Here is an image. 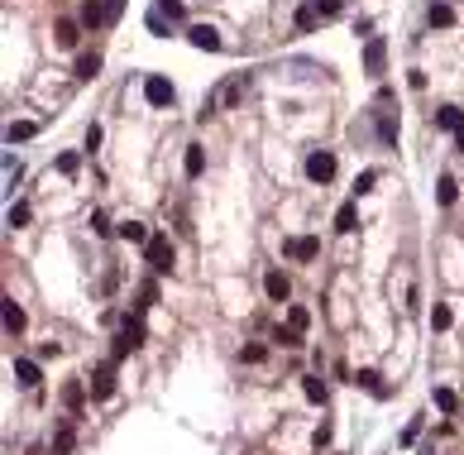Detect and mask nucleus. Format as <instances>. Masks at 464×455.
Returning <instances> with one entry per match:
<instances>
[{
  "label": "nucleus",
  "mask_w": 464,
  "mask_h": 455,
  "mask_svg": "<svg viewBox=\"0 0 464 455\" xmlns=\"http://www.w3.org/2000/svg\"><path fill=\"white\" fill-rule=\"evenodd\" d=\"M139 345H144V321H139V316H125V326H120V336H115V360L134 355Z\"/></svg>",
  "instance_id": "1"
},
{
  "label": "nucleus",
  "mask_w": 464,
  "mask_h": 455,
  "mask_svg": "<svg viewBox=\"0 0 464 455\" xmlns=\"http://www.w3.org/2000/svg\"><path fill=\"white\" fill-rule=\"evenodd\" d=\"M144 259H149V269H154V273L173 269V245H168V235H154V240L144 245Z\"/></svg>",
  "instance_id": "2"
},
{
  "label": "nucleus",
  "mask_w": 464,
  "mask_h": 455,
  "mask_svg": "<svg viewBox=\"0 0 464 455\" xmlns=\"http://www.w3.org/2000/svg\"><path fill=\"white\" fill-rule=\"evenodd\" d=\"M282 254L297 259V264H311V259L321 254V240H316V235H292V240L282 245Z\"/></svg>",
  "instance_id": "3"
},
{
  "label": "nucleus",
  "mask_w": 464,
  "mask_h": 455,
  "mask_svg": "<svg viewBox=\"0 0 464 455\" xmlns=\"http://www.w3.org/2000/svg\"><path fill=\"white\" fill-rule=\"evenodd\" d=\"M306 178L311 182H330L335 178V154H330V149H316V154L306 159Z\"/></svg>",
  "instance_id": "4"
},
{
  "label": "nucleus",
  "mask_w": 464,
  "mask_h": 455,
  "mask_svg": "<svg viewBox=\"0 0 464 455\" xmlns=\"http://www.w3.org/2000/svg\"><path fill=\"white\" fill-rule=\"evenodd\" d=\"M244 91H249V72H235V77H230V82L220 87V96L211 101V110H215V105H235V101H240ZM211 110H206V115H211ZM206 115H201V120H206Z\"/></svg>",
  "instance_id": "5"
},
{
  "label": "nucleus",
  "mask_w": 464,
  "mask_h": 455,
  "mask_svg": "<svg viewBox=\"0 0 464 455\" xmlns=\"http://www.w3.org/2000/svg\"><path fill=\"white\" fill-rule=\"evenodd\" d=\"M144 101L149 105H173V82L168 77H149L144 82Z\"/></svg>",
  "instance_id": "6"
},
{
  "label": "nucleus",
  "mask_w": 464,
  "mask_h": 455,
  "mask_svg": "<svg viewBox=\"0 0 464 455\" xmlns=\"http://www.w3.org/2000/svg\"><path fill=\"white\" fill-rule=\"evenodd\" d=\"M110 393H115V360L92 374V398H110Z\"/></svg>",
  "instance_id": "7"
},
{
  "label": "nucleus",
  "mask_w": 464,
  "mask_h": 455,
  "mask_svg": "<svg viewBox=\"0 0 464 455\" xmlns=\"http://www.w3.org/2000/svg\"><path fill=\"white\" fill-rule=\"evenodd\" d=\"M187 39H191L196 48H206V53H220V34H215L211 24H191V29H187Z\"/></svg>",
  "instance_id": "8"
},
{
  "label": "nucleus",
  "mask_w": 464,
  "mask_h": 455,
  "mask_svg": "<svg viewBox=\"0 0 464 455\" xmlns=\"http://www.w3.org/2000/svg\"><path fill=\"white\" fill-rule=\"evenodd\" d=\"M383 63H388V43L383 39H369V48H364V72H383Z\"/></svg>",
  "instance_id": "9"
},
{
  "label": "nucleus",
  "mask_w": 464,
  "mask_h": 455,
  "mask_svg": "<svg viewBox=\"0 0 464 455\" xmlns=\"http://www.w3.org/2000/svg\"><path fill=\"white\" fill-rule=\"evenodd\" d=\"M264 292H268V297H273V302H287V297H292V283H287V273H268V278H264Z\"/></svg>",
  "instance_id": "10"
},
{
  "label": "nucleus",
  "mask_w": 464,
  "mask_h": 455,
  "mask_svg": "<svg viewBox=\"0 0 464 455\" xmlns=\"http://www.w3.org/2000/svg\"><path fill=\"white\" fill-rule=\"evenodd\" d=\"M24 331V307L14 297H5V336H19Z\"/></svg>",
  "instance_id": "11"
},
{
  "label": "nucleus",
  "mask_w": 464,
  "mask_h": 455,
  "mask_svg": "<svg viewBox=\"0 0 464 455\" xmlns=\"http://www.w3.org/2000/svg\"><path fill=\"white\" fill-rule=\"evenodd\" d=\"M355 225H359V206H355V201H345V206L335 211V230H340V235H350Z\"/></svg>",
  "instance_id": "12"
},
{
  "label": "nucleus",
  "mask_w": 464,
  "mask_h": 455,
  "mask_svg": "<svg viewBox=\"0 0 464 455\" xmlns=\"http://www.w3.org/2000/svg\"><path fill=\"white\" fill-rule=\"evenodd\" d=\"M105 19H110V10H105L101 0H87V5H82V24H87V29H96V24H105Z\"/></svg>",
  "instance_id": "13"
},
{
  "label": "nucleus",
  "mask_w": 464,
  "mask_h": 455,
  "mask_svg": "<svg viewBox=\"0 0 464 455\" xmlns=\"http://www.w3.org/2000/svg\"><path fill=\"white\" fill-rule=\"evenodd\" d=\"M436 125H441V130H455V134H460V130H464V115L455 110V105H441V110H436Z\"/></svg>",
  "instance_id": "14"
},
{
  "label": "nucleus",
  "mask_w": 464,
  "mask_h": 455,
  "mask_svg": "<svg viewBox=\"0 0 464 455\" xmlns=\"http://www.w3.org/2000/svg\"><path fill=\"white\" fill-rule=\"evenodd\" d=\"M14 378H19L24 388H34V383H39V364L34 360H14Z\"/></svg>",
  "instance_id": "15"
},
{
  "label": "nucleus",
  "mask_w": 464,
  "mask_h": 455,
  "mask_svg": "<svg viewBox=\"0 0 464 455\" xmlns=\"http://www.w3.org/2000/svg\"><path fill=\"white\" fill-rule=\"evenodd\" d=\"M34 130H39L34 120H19V125H10V130H5V139H10V144H24V139H34Z\"/></svg>",
  "instance_id": "16"
},
{
  "label": "nucleus",
  "mask_w": 464,
  "mask_h": 455,
  "mask_svg": "<svg viewBox=\"0 0 464 455\" xmlns=\"http://www.w3.org/2000/svg\"><path fill=\"white\" fill-rule=\"evenodd\" d=\"M120 235H125L129 245H149V240H154V235H149V230H144L139 221H125V225H120Z\"/></svg>",
  "instance_id": "17"
},
{
  "label": "nucleus",
  "mask_w": 464,
  "mask_h": 455,
  "mask_svg": "<svg viewBox=\"0 0 464 455\" xmlns=\"http://www.w3.org/2000/svg\"><path fill=\"white\" fill-rule=\"evenodd\" d=\"M287 326H292L297 336H306V326H311V312H306V307H287Z\"/></svg>",
  "instance_id": "18"
},
{
  "label": "nucleus",
  "mask_w": 464,
  "mask_h": 455,
  "mask_svg": "<svg viewBox=\"0 0 464 455\" xmlns=\"http://www.w3.org/2000/svg\"><path fill=\"white\" fill-rule=\"evenodd\" d=\"M455 196H460L455 178H441V182H436V201H441V206H455Z\"/></svg>",
  "instance_id": "19"
},
{
  "label": "nucleus",
  "mask_w": 464,
  "mask_h": 455,
  "mask_svg": "<svg viewBox=\"0 0 464 455\" xmlns=\"http://www.w3.org/2000/svg\"><path fill=\"white\" fill-rule=\"evenodd\" d=\"M96 72H101V58H96V53H82V58H77V77H82V82H92Z\"/></svg>",
  "instance_id": "20"
},
{
  "label": "nucleus",
  "mask_w": 464,
  "mask_h": 455,
  "mask_svg": "<svg viewBox=\"0 0 464 455\" xmlns=\"http://www.w3.org/2000/svg\"><path fill=\"white\" fill-rule=\"evenodd\" d=\"M355 383H359V388H369V393H378V398H388V388L378 383V374H373V369H359V374H355Z\"/></svg>",
  "instance_id": "21"
},
{
  "label": "nucleus",
  "mask_w": 464,
  "mask_h": 455,
  "mask_svg": "<svg viewBox=\"0 0 464 455\" xmlns=\"http://www.w3.org/2000/svg\"><path fill=\"white\" fill-rule=\"evenodd\" d=\"M302 393H306L311 403H326V383H321L316 374H306V378H302Z\"/></svg>",
  "instance_id": "22"
},
{
  "label": "nucleus",
  "mask_w": 464,
  "mask_h": 455,
  "mask_svg": "<svg viewBox=\"0 0 464 455\" xmlns=\"http://www.w3.org/2000/svg\"><path fill=\"white\" fill-rule=\"evenodd\" d=\"M182 168H187V178H196V173H201V168H206V154H201V149H196V144H191V149H187Z\"/></svg>",
  "instance_id": "23"
},
{
  "label": "nucleus",
  "mask_w": 464,
  "mask_h": 455,
  "mask_svg": "<svg viewBox=\"0 0 464 455\" xmlns=\"http://www.w3.org/2000/svg\"><path fill=\"white\" fill-rule=\"evenodd\" d=\"M431 24H436V29H450V24H455V10H450V5H431Z\"/></svg>",
  "instance_id": "24"
},
{
  "label": "nucleus",
  "mask_w": 464,
  "mask_h": 455,
  "mask_svg": "<svg viewBox=\"0 0 464 455\" xmlns=\"http://www.w3.org/2000/svg\"><path fill=\"white\" fill-rule=\"evenodd\" d=\"M450 321H455V316H450V307H445V302H436V307H431V326H436V331H450Z\"/></svg>",
  "instance_id": "25"
},
{
  "label": "nucleus",
  "mask_w": 464,
  "mask_h": 455,
  "mask_svg": "<svg viewBox=\"0 0 464 455\" xmlns=\"http://www.w3.org/2000/svg\"><path fill=\"white\" fill-rule=\"evenodd\" d=\"M436 407H441V412H455V407H460L455 388H436Z\"/></svg>",
  "instance_id": "26"
},
{
  "label": "nucleus",
  "mask_w": 464,
  "mask_h": 455,
  "mask_svg": "<svg viewBox=\"0 0 464 455\" xmlns=\"http://www.w3.org/2000/svg\"><path fill=\"white\" fill-rule=\"evenodd\" d=\"M58 43H63V48H72V43H77V24H72V19H63V24H58Z\"/></svg>",
  "instance_id": "27"
},
{
  "label": "nucleus",
  "mask_w": 464,
  "mask_h": 455,
  "mask_svg": "<svg viewBox=\"0 0 464 455\" xmlns=\"http://www.w3.org/2000/svg\"><path fill=\"white\" fill-rule=\"evenodd\" d=\"M77 168H82V159H77V154H58V173H63V178H72Z\"/></svg>",
  "instance_id": "28"
},
{
  "label": "nucleus",
  "mask_w": 464,
  "mask_h": 455,
  "mask_svg": "<svg viewBox=\"0 0 464 455\" xmlns=\"http://www.w3.org/2000/svg\"><path fill=\"white\" fill-rule=\"evenodd\" d=\"M297 29H316V5H302V10H297Z\"/></svg>",
  "instance_id": "29"
},
{
  "label": "nucleus",
  "mask_w": 464,
  "mask_h": 455,
  "mask_svg": "<svg viewBox=\"0 0 464 455\" xmlns=\"http://www.w3.org/2000/svg\"><path fill=\"white\" fill-rule=\"evenodd\" d=\"M5 221H10V225H29V206H24V201H14V206H10V216H5Z\"/></svg>",
  "instance_id": "30"
},
{
  "label": "nucleus",
  "mask_w": 464,
  "mask_h": 455,
  "mask_svg": "<svg viewBox=\"0 0 464 455\" xmlns=\"http://www.w3.org/2000/svg\"><path fill=\"white\" fill-rule=\"evenodd\" d=\"M240 355H244V364H264V360H268V350H264V345H244Z\"/></svg>",
  "instance_id": "31"
},
{
  "label": "nucleus",
  "mask_w": 464,
  "mask_h": 455,
  "mask_svg": "<svg viewBox=\"0 0 464 455\" xmlns=\"http://www.w3.org/2000/svg\"><path fill=\"white\" fill-rule=\"evenodd\" d=\"M373 182H378V173H359V182H355V196H364V192H373Z\"/></svg>",
  "instance_id": "32"
},
{
  "label": "nucleus",
  "mask_w": 464,
  "mask_h": 455,
  "mask_svg": "<svg viewBox=\"0 0 464 455\" xmlns=\"http://www.w3.org/2000/svg\"><path fill=\"white\" fill-rule=\"evenodd\" d=\"M53 451H58V455H67V451H72V432H67V427H63V432L53 436Z\"/></svg>",
  "instance_id": "33"
},
{
  "label": "nucleus",
  "mask_w": 464,
  "mask_h": 455,
  "mask_svg": "<svg viewBox=\"0 0 464 455\" xmlns=\"http://www.w3.org/2000/svg\"><path fill=\"white\" fill-rule=\"evenodd\" d=\"M63 403L77 407V403H82V383H67V388H63Z\"/></svg>",
  "instance_id": "34"
},
{
  "label": "nucleus",
  "mask_w": 464,
  "mask_h": 455,
  "mask_svg": "<svg viewBox=\"0 0 464 455\" xmlns=\"http://www.w3.org/2000/svg\"><path fill=\"white\" fill-rule=\"evenodd\" d=\"M158 10H163L168 19H182V0H158Z\"/></svg>",
  "instance_id": "35"
},
{
  "label": "nucleus",
  "mask_w": 464,
  "mask_h": 455,
  "mask_svg": "<svg viewBox=\"0 0 464 455\" xmlns=\"http://www.w3.org/2000/svg\"><path fill=\"white\" fill-rule=\"evenodd\" d=\"M149 302H158V287H154V283L139 287V307H149Z\"/></svg>",
  "instance_id": "36"
},
{
  "label": "nucleus",
  "mask_w": 464,
  "mask_h": 455,
  "mask_svg": "<svg viewBox=\"0 0 464 455\" xmlns=\"http://www.w3.org/2000/svg\"><path fill=\"white\" fill-rule=\"evenodd\" d=\"M311 5H316V14H335L340 10V0H311Z\"/></svg>",
  "instance_id": "37"
},
{
  "label": "nucleus",
  "mask_w": 464,
  "mask_h": 455,
  "mask_svg": "<svg viewBox=\"0 0 464 455\" xmlns=\"http://www.w3.org/2000/svg\"><path fill=\"white\" fill-rule=\"evenodd\" d=\"M455 149H460V154H464V130H460V134H455Z\"/></svg>",
  "instance_id": "38"
}]
</instances>
